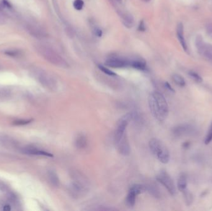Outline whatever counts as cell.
I'll use <instances>...</instances> for the list:
<instances>
[{"mask_svg": "<svg viewBox=\"0 0 212 211\" xmlns=\"http://www.w3.org/2000/svg\"><path fill=\"white\" fill-rule=\"evenodd\" d=\"M195 45H196L197 48L198 49L199 52L202 54L205 47V44L204 42L203 38H202V37L201 36H198L197 37L196 41H195Z\"/></svg>", "mask_w": 212, "mask_h": 211, "instance_id": "21", "label": "cell"}, {"mask_svg": "<svg viewBox=\"0 0 212 211\" xmlns=\"http://www.w3.org/2000/svg\"><path fill=\"white\" fill-rule=\"evenodd\" d=\"M95 33L96 35L98 37H101L102 35V30H101L99 28H96V30H95Z\"/></svg>", "mask_w": 212, "mask_h": 211, "instance_id": "31", "label": "cell"}, {"mask_svg": "<svg viewBox=\"0 0 212 211\" xmlns=\"http://www.w3.org/2000/svg\"><path fill=\"white\" fill-rule=\"evenodd\" d=\"M37 78L41 84L46 87L50 89H53L55 87V84L53 80L47 75L44 74V73H39L37 75Z\"/></svg>", "mask_w": 212, "mask_h": 211, "instance_id": "9", "label": "cell"}, {"mask_svg": "<svg viewBox=\"0 0 212 211\" xmlns=\"http://www.w3.org/2000/svg\"><path fill=\"white\" fill-rule=\"evenodd\" d=\"M130 189L134 191L137 195H139L142 193L145 192V191L146 190V187L144 185H140V184H136V185H133L130 188Z\"/></svg>", "mask_w": 212, "mask_h": 211, "instance_id": "19", "label": "cell"}, {"mask_svg": "<svg viewBox=\"0 0 212 211\" xmlns=\"http://www.w3.org/2000/svg\"><path fill=\"white\" fill-rule=\"evenodd\" d=\"M105 65L113 68H121L127 67L129 65V63L126 60H123V59L112 58L107 59L105 62Z\"/></svg>", "mask_w": 212, "mask_h": 211, "instance_id": "8", "label": "cell"}, {"mask_svg": "<svg viewBox=\"0 0 212 211\" xmlns=\"http://www.w3.org/2000/svg\"><path fill=\"white\" fill-rule=\"evenodd\" d=\"M211 141H212V123L210 126L208 133H207V134L206 136L205 139V144H208L210 143Z\"/></svg>", "mask_w": 212, "mask_h": 211, "instance_id": "25", "label": "cell"}, {"mask_svg": "<svg viewBox=\"0 0 212 211\" xmlns=\"http://www.w3.org/2000/svg\"><path fill=\"white\" fill-rule=\"evenodd\" d=\"M145 1H149L150 0H145Z\"/></svg>", "mask_w": 212, "mask_h": 211, "instance_id": "34", "label": "cell"}, {"mask_svg": "<svg viewBox=\"0 0 212 211\" xmlns=\"http://www.w3.org/2000/svg\"><path fill=\"white\" fill-rule=\"evenodd\" d=\"M149 147L151 153L161 163L167 164L169 162L170 159L169 150L160 140L156 138L151 139L149 142Z\"/></svg>", "mask_w": 212, "mask_h": 211, "instance_id": "2", "label": "cell"}, {"mask_svg": "<svg viewBox=\"0 0 212 211\" xmlns=\"http://www.w3.org/2000/svg\"><path fill=\"white\" fill-rule=\"evenodd\" d=\"M189 75L193 78V79L197 81V82H201L202 81V77L199 75H197V73L194 72H189Z\"/></svg>", "mask_w": 212, "mask_h": 211, "instance_id": "26", "label": "cell"}, {"mask_svg": "<svg viewBox=\"0 0 212 211\" xmlns=\"http://www.w3.org/2000/svg\"><path fill=\"white\" fill-rule=\"evenodd\" d=\"M156 180L164 186L171 194L174 195L176 194V189L174 181L166 171H160L156 176Z\"/></svg>", "mask_w": 212, "mask_h": 211, "instance_id": "4", "label": "cell"}, {"mask_svg": "<svg viewBox=\"0 0 212 211\" xmlns=\"http://www.w3.org/2000/svg\"><path fill=\"white\" fill-rule=\"evenodd\" d=\"M124 20L125 22H127L128 24H131V25H132V24L134 23V18H133L130 14H126L124 17Z\"/></svg>", "mask_w": 212, "mask_h": 211, "instance_id": "27", "label": "cell"}, {"mask_svg": "<svg viewBox=\"0 0 212 211\" xmlns=\"http://www.w3.org/2000/svg\"><path fill=\"white\" fill-rule=\"evenodd\" d=\"M75 144L76 148L79 149H85L87 144V140L86 136L83 134H78L76 137Z\"/></svg>", "mask_w": 212, "mask_h": 211, "instance_id": "14", "label": "cell"}, {"mask_svg": "<svg viewBox=\"0 0 212 211\" xmlns=\"http://www.w3.org/2000/svg\"><path fill=\"white\" fill-rule=\"evenodd\" d=\"M172 79H173L174 82L177 85H178L181 87H184L185 85V82L184 79V78L179 75L177 74L174 75L172 76Z\"/></svg>", "mask_w": 212, "mask_h": 211, "instance_id": "22", "label": "cell"}, {"mask_svg": "<svg viewBox=\"0 0 212 211\" xmlns=\"http://www.w3.org/2000/svg\"><path fill=\"white\" fill-rule=\"evenodd\" d=\"M47 176L49 182L51 183L52 186H55V187H58L60 185V180H59L58 175L55 171L52 170L48 171Z\"/></svg>", "mask_w": 212, "mask_h": 211, "instance_id": "15", "label": "cell"}, {"mask_svg": "<svg viewBox=\"0 0 212 211\" xmlns=\"http://www.w3.org/2000/svg\"><path fill=\"white\" fill-rule=\"evenodd\" d=\"M136 196L138 195L134 192V191L130 189L126 197V203L128 206H129V207H133V206H134L136 202Z\"/></svg>", "mask_w": 212, "mask_h": 211, "instance_id": "16", "label": "cell"}, {"mask_svg": "<svg viewBox=\"0 0 212 211\" xmlns=\"http://www.w3.org/2000/svg\"><path fill=\"white\" fill-rule=\"evenodd\" d=\"M119 153L124 156L129 155L130 153V146L129 140L125 134L122 139L117 144H115Z\"/></svg>", "mask_w": 212, "mask_h": 211, "instance_id": "7", "label": "cell"}, {"mask_svg": "<svg viewBox=\"0 0 212 211\" xmlns=\"http://www.w3.org/2000/svg\"><path fill=\"white\" fill-rule=\"evenodd\" d=\"M89 187L73 181L68 186V192L73 198H78L85 195Z\"/></svg>", "mask_w": 212, "mask_h": 211, "instance_id": "5", "label": "cell"}, {"mask_svg": "<svg viewBox=\"0 0 212 211\" xmlns=\"http://www.w3.org/2000/svg\"><path fill=\"white\" fill-rule=\"evenodd\" d=\"M177 38H179V40L181 44L182 47H183L185 51L187 50V46L185 40L184 36V27L182 23H179L177 27Z\"/></svg>", "mask_w": 212, "mask_h": 211, "instance_id": "12", "label": "cell"}, {"mask_svg": "<svg viewBox=\"0 0 212 211\" xmlns=\"http://www.w3.org/2000/svg\"><path fill=\"white\" fill-rule=\"evenodd\" d=\"M16 124L17 125H25L27 123H30V120H27V121H16Z\"/></svg>", "mask_w": 212, "mask_h": 211, "instance_id": "33", "label": "cell"}, {"mask_svg": "<svg viewBox=\"0 0 212 211\" xmlns=\"http://www.w3.org/2000/svg\"><path fill=\"white\" fill-rule=\"evenodd\" d=\"M130 65L136 70H145L146 69V63L140 60H133L131 61Z\"/></svg>", "mask_w": 212, "mask_h": 211, "instance_id": "18", "label": "cell"}, {"mask_svg": "<svg viewBox=\"0 0 212 211\" xmlns=\"http://www.w3.org/2000/svg\"><path fill=\"white\" fill-rule=\"evenodd\" d=\"M164 86H165V87L167 88V89H168L169 91H171V92H174V90L173 89H172V88L171 87V86H170V84H169V83L168 82H165V84H164Z\"/></svg>", "mask_w": 212, "mask_h": 211, "instance_id": "32", "label": "cell"}, {"mask_svg": "<svg viewBox=\"0 0 212 211\" xmlns=\"http://www.w3.org/2000/svg\"><path fill=\"white\" fill-rule=\"evenodd\" d=\"M0 191L1 192H8V186L5 184L1 182V181H0Z\"/></svg>", "mask_w": 212, "mask_h": 211, "instance_id": "28", "label": "cell"}, {"mask_svg": "<svg viewBox=\"0 0 212 211\" xmlns=\"http://www.w3.org/2000/svg\"><path fill=\"white\" fill-rule=\"evenodd\" d=\"M206 29L207 33H208L209 35L212 36V23H209V24H207Z\"/></svg>", "mask_w": 212, "mask_h": 211, "instance_id": "29", "label": "cell"}, {"mask_svg": "<svg viewBox=\"0 0 212 211\" xmlns=\"http://www.w3.org/2000/svg\"><path fill=\"white\" fill-rule=\"evenodd\" d=\"M43 51L45 52L44 56L46 57L48 61L54 64V65L65 68L68 66V63L65 61V60H63L62 57L52 50H48V49H44Z\"/></svg>", "mask_w": 212, "mask_h": 211, "instance_id": "6", "label": "cell"}, {"mask_svg": "<svg viewBox=\"0 0 212 211\" xmlns=\"http://www.w3.org/2000/svg\"><path fill=\"white\" fill-rule=\"evenodd\" d=\"M73 6L78 11H81L84 6V2L83 0H75L73 2Z\"/></svg>", "mask_w": 212, "mask_h": 211, "instance_id": "24", "label": "cell"}, {"mask_svg": "<svg viewBox=\"0 0 212 211\" xmlns=\"http://www.w3.org/2000/svg\"><path fill=\"white\" fill-rule=\"evenodd\" d=\"M98 68L99 70L102 71L103 72H104L105 74L109 75V76H116L117 75L115 74V72H114L113 71H112L111 70H109V69L104 67V66H102V65H98Z\"/></svg>", "mask_w": 212, "mask_h": 211, "instance_id": "23", "label": "cell"}, {"mask_svg": "<svg viewBox=\"0 0 212 211\" xmlns=\"http://www.w3.org/2000/svg\"><path fill=\"white\" fill-rule=\"evenodd\" d=\"M136 117V114L135 113L129 112L122 116L119 120L118 121L114 134V142L115 144L119 143L120 140L122 139V137L125 134L126 127L128 124H129V123L131 120L135 119Z\"/></svg>", "mask_w": 212, "mask_h": 211, "instance_id": "3", "label": "cell"}, {"mask_svg": "<svg viewBox=\"0 0 212 211\" xmlns=\"http://www.w3.org/2000/svg\"><path fill=\"white\" fill-rule=\"evenodd\" d=\"M187 186V178L184 174L180 175L177 181V187L180 191H184Z\"/></svg>", "mask_w": 212, "mask_h": 211, "instance_id": "17", "label": "cell"}, {"mask_svg": "<svg viewBox=\"0 0 212 211\" xmlns=\"http://www.w3.org/2000/svg\"><path fill=\"white\" fill-rule=\"evenodd\" d=\"M21 151L23 152L24 153H25L28 155H42V156L48 157H53V155L50 153H48V152L38 149L36 148H29V147H27V148H22L21 149Z\"/></svg>", "mask_w": 212, "mask_h": 211, "instance_id": "10", "label": "cell"}, {"mask_svg": "<svg viewBox=\"0 0 212 211\" xmlns=\"http://www.w3.org/2000/svg\"><path fill=\"white\" fill-rule=\"evenodd\" d=\"M0 143L6 148L13 149H16L17 148V142L9 137L0 136Z\"/></svg>", "mask_w": 212, "mask_h": 211, "instance_id": "13", "label": "cell"}, {"mask_svg": "<svg viewBox=\"0 0 212 211\" xmlns=\"http://www.w3.org/2000/svg\"><path fill=\"white\" fill-rule=\"evenodd\" d=\"M202 54L207 59L212 60V45H205V47Z\"/></svg>", "mask_w": 212, "mask_h": 211, "instance_id": "20", "label": "cell"}, {"mask_svg": "<svg viewBox=\"0 0 212 211\" xmlns=\"http://www.w3.org/2000/svg\"><path fill=\"white\" fill-rule=\"evenodd\" d=\"M139 29V30L140 31H145L146 27H145V22H144L143 21H142L141 22H140Z\"/></svg>", "mask_w": 212, "mask_h": 211, "instance_id": "30", "label": "cell"}, {"mask_svg": "<svg viewBox=\"0 0 212 211\" xmlns=\"http://www.w3.org/2000/svg\"><path fill=\"white\" fill-rule=\"evenodd\" d=\"M190 131H192L191 126L189 125H182L175 127L173 131H172V132H173V134L175 136H180L182 135L187 134L188 133H189V132H190Z\"/></svg>", "mask_w": 212, "mask_h": 211, "instance_id": "11", "label": "cell"}, {"mask_svg": "<svg viewBox=\"0 0 212 211\" xmlns=\"http://www.w3.org/2000/svg\"><path fill=\"white\" fill-rule=\"evenodd\" d=\"M148 104L152 115L160 121H164L168 115V105L164 97L159 92L151 93L148 97Z\"/></svg>", "mask_w": 212, "mask_h": 211, "instance_id": "1", "label": "cell"}]
</instances>
